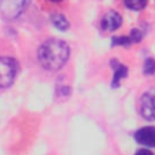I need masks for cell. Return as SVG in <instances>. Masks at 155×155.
Wrapping results in <instances>:
<instances>
[{
  "label": "cell",
  "mask_w": 155,
  "mask_h": 155,
  "mask_svg": "<svg viewBox=\"0 0 155 155\" xmlns=\"http://www.w3.org/2000/svg\"><path fill=\"white\" fill-rule=\"evenodd\" d=\"M70 54L69 46L59 39H47L38 50V59L41 67L48 71H57L65 65Z\"/></svg>",
  "instance_id": "6da1fadb"
},
{
  "label": "cell",
  "mask_w": 155,
  "mask_h": 155,
  "mask_svg": "<svg viewBox=\"0 0 155 155\" xmlns=\"http://www.w3.org/2000/svg\"><path fill=\"white\" fill-rule=\"evenodd\" d=\"M18 63L12 57H0V88L10 87L16 78Z\"/></svg>",
  "instance_id": "7a4b0ae2"
},
{
  "label": "cell",
  "mask_w": 155,
  "mask_h": 155,
  "mask_svg": "<svg viewBox=\"0 0 155 155\" xmlns=\"http://www.w3.org/2000/svg\"><path fill=\"white\" fill-rule=\"evenodd\" d=\"M28 0H0V15L5 21L18 18L27 6Z\"/></svg>",
  "instance_id": "3957f363"
},
{
  "label": "cell",
  "mask_w": 155,
  "mask_h": 155,
  "mask_svg": "<svg viewBox=\"0 0 155 155\" xmlns=\"http://www.w3.org/2000/svg\"><path fill=\"white\" fill-rule=\"evenodd\" d=\"M140 114L148 121H155V87L143 93L140 98Z\"/></svg>",
  "instance_id": "277c9868"
},
{
  "label": "cell",
  "mask_w": 155,
  "mask_h": 155,
  "mask_svg": "<svg viewBox=\"0 0 155 155\" xmlns=\"http://www.w3.org/2000/svg\"><path fill=\"white\" fill-rule=\"evenodd\" d=\"M121 24H122V17L120 16L119 12L114 10L108 11L101 21V28L104 31H114L117 28H120Z\"/></svg>",
  "instance_id": "5b68a950"
},
{
  "label": "cell",
  "mask_w": 155,
  "mask_h": 155,
  "mask_svg": "<svg viewBox=\"0 0 155 155\" xmlns=\"http://www.w3.org/2000/svg\"><path fill=\"white\" fill-rule=\"evenodd\" d=\"M134 139L137 143L149 147V148H155V127L153 126H145L139 128L134 133Z\"/></svg>",
  "instance_id": "8992f818"
},
{
  "label": "cell",
  "mask_w": 155,
  "mask_h": 155,
  "mask_svg": "<svg viewBox=\"0 0 155 155\" xmlns=\"http://www.w3.org/2000/svg\"><path fill=\"white\" fill-rule=\"evenodd\" d=\"M110 65H111L113 71H114V76H113V81H111V87L113 88H117L119 85H120L121 79H124V78L127 76L128 69H127L126 65H124L122 63H120L115 58H113L110 61Z\"/></svg>",
  "instance_id": "52a82bcc"
},
{
  "label": "cell",
  "mask_w": 155,
  "mask_h": 155,
  "mask_svg": "<svg viewBox=\"0 0 155 155\" xmlns=\"http://www.w3.org/2000/svg\"><path fill=\"white\" fill-rule=\"evenodd\" d=\"M51 22L57 29H59L62 31H65L69 28V22L62 13H53L51 16Z\"/></svg>",
  "instance_id": "ba28073f"
},
{
  "label": "cell",
  "mask_w": 155,
  "mask_h": 155,
  "mask_svg": "<svg viewBox=\"0 0 155 155\" xmlns=\"http://www.w3.org/2000/svg\"><path fill=\"white\" fill-rule=\"evenodd\" d=\"M148 0H124V4L127 8L132 11H140L147 6Z\"/></svg>",
  "instance_id": "9c48e42d"
},
{
  "label": "cell",
  "mask_w": 155,
  "mask_h": 155,
  "mask_svg": "<svg viewBox=\"0 0 155 155\" xmlns=\"http://www.w3.org/2000/svg\"><path fill=\"white\" fill-rule=\"evenodd\" d=\"M143 73L145 75H151L155 73V59L149 57L144 61V64H143Z\"/></svg>",
  "instance_id": "30bf717a"
},
{
  "label": "cell",
  "mask_w": 155,
  "mask_h": 155,
  "mask_svg": "<svg viewBox=\"0 0 155 155\" xmlns=\"http://www.w3.org/2000/svg\"><path fill=\"white\" fill-rule=\"evenodd\" d=\"M132 44L130 36H114L111 39V45L113 46H130Z\"/></svg>",
  "instance_id": "8fae6325"
},
{
  "label": "cell",
  "mask_w": 155,
  "mask_h": 155,
  "mask_svg": "<svg viewBox=\"0 0 155 155\" xmlns=\"http://www.w3.org/2000/svg\"><path fill=\"white\" fill-rule=\"evenodd\" d=\"M128 36H130L132 44L139 42V41H142V39H143V31H142L140 29H138V28H133V29L131 30V33H130Z\"/></svg>",
  "instance_id": "7c38bea8"
},
{
  "label": "cell",
  "mask_w": 155,
  "mask_h": 155,
  "mask_svg": "<svg viewBox=\"0 0 155 155\" xmlns=\"http://www.w3.org/2000/svg\"><path fill=\"white\" fill-rule=\"evenodd\" d=\"M134 155H154V153L150 151V150H148V149H140Z\"/></svg>",
  "instance_id": "4fadbf2b"
},
{
  "label": "cell",
  "mask_w": 155,
  "mask_h": 155,
  "mask_svg": "<svg viewBox=\"0 0 155 155\" xmlns=\"http://www.w3.org/2000/svg\"><path fill=\"white\" fill-rule=\"evenodd\" d=\"M48 1H51V2H54V4H57V2H62L63 0H48Z\"/></svg>",
  "instance_id": "5bb4252c"
}]
</instances>
